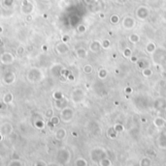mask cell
<instances>
[{
  "label": "cell",
  "mask_w": 166,
  "mask_h": 166,
  "mask_svg": "<svg viewBox=\"0 0 166 166\" xmlns=\"http://www.w3.org/2000/svg\"><path fill=\"white\" fill-rule=\"evenodd\" d=\"M2 33H3V28L0 26V34H2Z\"/></svg>",
  "instance_id": "60d3db41"
},
{
  "label": "cell",
  "mask_w": 166,
  "mask_h": 166,
  "mask_svg": "<svg viewBox=\"0 0 166 166\" xmlns=\"http://www.w3.org/2000/svg\"><path fill=\"white\" fill-rule=\"evenodd\" d=\"M83 71H84V72L85 73H90L91 72L93 71V69H92V67H91L90 65H85L84 68H83Z\"/></svg>",
  "instance_id": "4316f807"
},
{
  "label": "cell",
  "mask_w": 166,
  "mask_h": 166,
  "mask_svg": "<svg viewBox=\"0 0 166 166\" xmlns=\"http://www.w3.org/2000/svg\"><path fill=\"white\" fill-rule=\"evenodd\" d=\"M104 157H106V152L104 149L95 148L90 152V158L93 162H99Z\"/></svg>",
  "instance_id": "7a4b0ae2"
},
{
  "label": "cell",
  "mask_w": 166,
  "mask_h": 166,
  "mask_svg": "<svg viewBox=\"0 0 166 166\" xmlns=\"http://www.w3.org/2000/svg\"><path fill=\"white\" fill-rule=\"evenodd\" d=\"M67 104H68V101L66 99L64 98H62L60 100H55V107L58 108V109L61 110V109H63V108H65L67 106Z\"/></svg>",
  "instance_id": "7c38bea8"
},
{
  "label": "cell",
  "mask_w": 166,
  "mask_h": 166,
  "mask_svg": "<svg viewBox=\"0 0 166 166\" xmlns=\"http://www.w3.org/2000/svg\"><path fill=\"white\" fill-rule=\"evenodd\" d=\"M165 117H166V110H165Z\"/></svg>",
  "instance_id": "ee69618b"
},
{
  "label": "cell",
  "mask_w": 166,
  "mask_h": 166,
  "mask_svg": "<svg viewBox=\"0 0 166 166\" xmlns=\"http://www.w3.org/2000/svg\"><path fill=\"white\" fill-rule=\"evenodd\" d=\"M140 166H152V160L148 157H144L143 159H141Z\"/></svg>",
  "instance_id": "7402d4cb"
},
{
  "label": "cell",
  "mask_w": 166,
  "mask_h": 166,
  "mask_svg": "<svg viewBox=\"0 0 166 166\" xmlns=\"http://www.w3.org/2000/svg\"><path fill=\"white\" fill-rule=\"evenodd\" d=\"M98 76L103 79V78H105L107 76V71L104 70V69H100L99 72H98Z\"/></svg>",
  "instance_id": "484cf974"
},
{
  "label": "cell",
  "mask_w": 166,
  "mask_h": 166,
  "mask_svg": "<svg viewBox=\"0 0 166 166\" xmlns=\"http://www.w3.org/2000/svg\"><path fill=\"white\" fill-rule=\"evenodd\" d=\"M13 125L10 123H5L0 127V132L3 134V136H9L10 134L13 133Z\"/></svg>",
  "instance_id": "9c48e42d"
},
{
  "label": "cell",
  "mask_w": 166,
  "mask_h": 166,
  "mask_svg": "<svg viewBox=\"0 0 166 166\" xmlns=\"http://www.w3.org/2000/svg\"><path fill=\"white\" fill-rule=\"evenodd\" d=\"M157 145L161 149H166V132L163 131L159 134L157 139Z\"/></svg>",
  "instance_id": "30bf717a"
},
{
  "label": "cell",
  "mask_w": 166,
  "mask_h": 166,
  "mask_svg": "<svg viewBox=\"0 0 166 166\" xmlns=\"http://www.w3.org/2000/svg\"><path fill=\"white\" fill-rule=\"evenodd\" d=\"M165 124H166V121L161 117H157L153 120V125H156L157 128H163Z\"/></svg>",
  "instance_id": "9a60e30c"
},
{
  "label": "cell",
  "mask_w": 166,
  "mask_h": 166,
  "mask_svg": "<svg viewBox=\"0 0 166 166\" xmlns=\"http://www.w3.org/2000/svg\"><path fill=\"white\" fill-rule=\"evenodd\" d=\"M3 44V42H2V39L1 38H0V45H1Z\"/></svg>",
  "instance_id": "7bdbcfd3"
},
{
  "label": "cell",
  "mask_w": 166,
  "mask_h": 166,
  "mask_svg": "<svg viewBox=\"0 0 166 166\" xmlns=\"http://www.w3.org/2000/svg\"><path fill=\"white\" fill-rule=\"evenodd\" d=\"M123 55L125 58H130V57L132 56V51L130 50V48H125L123 51Z\"/></svg>",
  "instance_id": "f1b7e54d"
},
{
  "label": "cell",
  "mask_w": 166,
  "mask_h": 166,
  "mask_svg": "<svg viewBox=\"0 0 166 166\" xmlns=\"http://www.w3.org/2000/svg\"><path fill=\"white\" fill-rule=\"evenodd\" d=\"M8 166H25V163L21 161L20 159H12L9 162Z\"/></svg>",
  "instance_id": "ffe728a7"
},
{
  "label": "cell",
  "mask_w": 166,
  "mask_h": 166,
  "mask_svg": "<svg viewBox=\"0 0 166 166\" xmlns=\"http://www.w3.org/2000/svg\"><path fill=\"white\" fill-rule=\"evenodd\" d=\"M142 73H143V76H144L149 77V76H152L153 72H152L151 69H149V68H144V69L142 70Z\"/></svg>",
  "instance_id": "603a6c76"
},
{
  "label": "cell",
  "mask_w": 166,
  "mask_h": 166,
  "mask_svg": "<svg viewBox=\"0 0 166 166\" xmlns=\"http://www.w3.org/2000/svg\"><path fill=\"white\" fill-rule=\"evenodd\" d=\"M49 121H50V124H51V125H54V127H55V125H58L60 123L61 120H60V118H59V117L54 115V116L51 117V119H49Z\"/></svg>",
  "instance_id": "ac0fdd59"
},
{
  "label": "cell",
  "mask_w": 166,
  "mask_h": 166,
  "mask_svg": "<svg viewBox=\"0 0 166 166\" xmlns=\"http://www.w3.org/2000/svg\"><path fill=\"white\" fill-rule=\"evenodd\" d=\"M130 60L132 63H137L138 62V59H137V57H134V56H131L130 57Z\"/></svg>",
  "instance_id": "74e56055"
},
{
  "label": "cell",
  "mask_w": 166,
  "mask_h": 166,
  "mask_svg": "<svg viewBox=\"0 0 166 166\" xmlns=\"http://www.w3.org/2000/svg\"><path fill=\"white\" fill-rule=\"evenodd\" d=\"M70 152L66 150V149H60L58 152V160L62 163V164H66L70 161Z\"/></svg>",
  "instance_id": "5b68a950"
},
{
  "label": "cell",
  "mask_w": 166,
  "mask_h": 166,
  "mask_svg": "<svg viewBox=\"0 0 166 166\" xmlns=\"http://www.w3.org/2000/svg\"><path fill=\"white\" fill-rule=\"evenodd\" d=\"M16 78H17L16 73L14 72H12V71H8L7 72L4 73L2 80H3V83L4 84H6V85H12L16 81Z\"/></svg>",
  "instance_id": "8992f818"
},
{
  "label": "cell",
  "mask_w": 166,
  "mask_h": 166,
  "mask_svg": "<svg viewBox=\"0 0 166 166\" xmlns=\"http://www.w3.org/2000/svg\"><path fill=\"white\" fill-rule=\"evenodd\" d=\"M35 166H48V165L45 161H43V160H38V161L35 163Z\"/></svg>",
  "instance_id": "836d02e7"
},
{
  "label": "cell",
  "mask_w": 166,
  "mask_h": 166,
  "mask_svg": "<svg viewBox=\"0 0 166 166\" xmlns=\"http://www.w3.org/2000/svg\"><path fill=\"white\" fill-rule=\"evenodd\" d=\"M114 129H115L116 131H118V132H119V131H123V127L122 125H116L115 127H114Z\"/></svg>",
  "instance_id": "d6a6232c"
},
{
  "label": "cell",
  "mask_w": 166,
  "mask_h": 166,
  "mask_svg": "<svg viewBox=\"0 0 166 166\" xmlns=\"http://www.w3.org/2000/svg\"><path fill=\"white\" fill-rule=\"evenodd\" d=\"M69 40H70V38H69V36H67V35L62 37V42H63V43H67Z\"/></svg>",
  "instance_id": "d590c367"
},
{
  "label": "cell",
  "mask_w": 166,
  "mask_h": 166,
  "mask_svg": "<svg viewBox=\"0 0 166 166\" xmlns=\"http://www.w3.org/2000/svg\"><path fill=\"white\" fill-rule=\"evenodd\" d=\"M76 54H77V56L79 57V58L85 59V58H87V57H88V51L85 50L84 48H79L76 50Z\"/></svg>",
  "instance_id": "5bb4252c"
},
{
  "label": "cell",
  "mask_w": 166,
  "mask_h": 166,
  "mask_svg": "<svg viewBox=\"0 0 166 166\" xmlns=\"http://www.w3.org/2000/svg\"><path fill=\"white\" fill-rule=\"evenodd\" d=\"M3 137H4V136H3V134H2L1 132H0V142H1V141L3 140Z\"/></svg>",
  "instance_id": "ab89813d"
},
{
  "label": "cell",
  "mask_w": 166,
  "mask_h": 166,
  "mask_svg": "<svg viewBox=\"0 0 166 166\" xmlns=\"http://www.w3.org/2000/svg\"><path fill=\"white\" fill-rule=\"evenodd\" d=\"M63 98V95H62V93L61 92H55V94H54V99L55 100H60V99H62Z\"/></svg>",
  "instance_id": "1f68e13d"
},
{
  "label": "cell",
  "mask_w": 166,
  "mask_h": 166,
  "mask_svg": "<svg viewBox=\"0 0 166 166\" xmlns=\"http://www.w3.org/2000/svg\"><path fill=\"white\" fill-rule=\"evenodd\" d=\"M99 164H100V166H111L112 165V161L106 157H104L103 159L100 160Z\"/></svg>",
  "instance_id": "44dd1931"
},
{
  "label": "cell",
  "mask_w": 166,
  "mask_h": 166,
  "mask_svg": "<svg viewBox=\"0 0 166 166\" xmlns=\"http://www.w3.org/2000/svg\"><path fill=\"white\" fill-rule=\"evenodd\" d=\"M14 101V95L12 93H6L4 96H3V99H2V101L4 102V104H6L7 105L12 104Z\"/></svg>",
  "instance_id": "4fadbf2b"
},
{
  "label": "cell",
  "mask_w": 166,
  "mask_h": 166,
  "mask_svg": "<svg viewBox=\"0 0 166 166\" xmlns=\"http://www.w3.org/2000/svg\"><path fill=\"white\" fill-rule=\"evenodd\" d=\"M129 40H130L131 43L135 44V43H138L140 41V38H139L138 35H136V34H132V35L129 37Z\"/></svg>",
  "instance_id": "cb8c5ba5"
},
{
  "label": "cell",
  "mask_w": 166,
  "mask_h": 166,
  "mask_svg": "<svg viewBox=\"0 0 166 166\" xmlns=\"http://www.w3.org/2000/svg\"><path fill=\"white\" fill-rule=\"evenodd\" d=\"M73 117H74V111L72 108L66 106L63 109H61L60 111V120L62 122L64 123H69L73 120Z\"/></svg>",
  "instance_id": "3957f363"
},
{
  "label": "cell",
  "mask_w": 166,
  "mask_h": 166,
  "mask_svg": "<svg viewBox=\"0 0 166 166\" xmlns=\"http://www.w3.org/2000/svg\"><path fill=\"white\" fill-rule=\"evenodd\" d=\"M154 49H156V45H154V44L150 43L147 45V50L149 52H153V51H154Z\"/></svg>",
  "instance_id": "4dcf8cb0"
},
{
  "label": "cell",
  "mask_w": 166,
  "mask_h": 166,
  "mask_svg": "<svg viewBox=\"0 0 166 166\" xmlns=\"http://www.w3.org/2000/svg\"><path fill=\"white\" fill-rule=\"evenodd\" d=\"M43 78V72L38 68H32L27 72V79L32 83L40 82Z\"/></svg>",
  "instance_id": "6da1fadb"
},
{
  "label": "cell",
  "mask_w": 166,
  "mask_h": 166,
  "mask_svg": "<svg viewBox=\"0 0 166 166\" xmlns=\"http://www.w3.org/2000/svg\"><path fill=\"white\" fill-rule=\"evenodd\" d=\"M100 47H101L100 43L97 42V41H94V42H92V43L90 44L89 49H90V51H92V52H96V51H99Z\"/></svg>",
  "instance_id": "2e32d148"
},
{
  "label": "cell",
  "mask_w": 166,
  "mask_h": 166,
  "mask_svg": "<svg viewBox=\"0 0 166 166\" xmlns=\"http://www.w3.org/2000/svg\"><path fill=\"white\" fill-rule=\"evenodd\" d=\"M6 107H7V104H4L3 101L1 102V104H0V110H4Z\"/></svg>",
  "instance_id": "8d00e7d4"
},
{
  "label": "cell",
  "mask_w": 166,
  "mask_h": 166,
  "mask_svg": "<svg viewBox=\"0 0 166 166\" xmlns=\"http://www.w3.org/2000/svg\"><path fill=\"white\" fill-rule=\"evenodd\" d=\"M71 98L75 104H79L84 99V92L81 89H75L71 94Z\"/></svg>",
  "instance_id": "52a82bcc"
},
{
  "label": "cell",
  "mask_w": 166,
  "mask_h": 166,
  "mask_svg": "<svg viewBox=\"0 0 166 166\" xmlns=\"http://www.w3.org/2000/svg\"><path fill=\"white\" fill-rule=\"evenodd\" d=\"M55 50H56V52H58V54L64 55V54H67L68 52H69L70 49H69V47L67 45V43L60 42V43H58V44H56Z\"/></svg>",
  "instance_id": "ba28073f"
},
{
  "label": "cell",
  "mask_w": 166,
  "mask_h": 166,
  "mask_svg": "<svg viewBox=\"0 0 166 166\" xmlns=\"http://www.w3.org/2000/svg\"><path fill=\"white\" fill-rule=\"evenodd\" d=\"M55 139H56V140H58V141L63 140V139L65 138V137H66V130H65V129H63V128H59L58 130L55 131Z\"/></svg>",
  "instance_id": "8fae6325"
},
{
  "label": "cell",
  "mask_w": 166,
  "mask_h": 166,
  "mask_svg": "<svg viewBox=\"0 0 166 166\" xmlns=\"http://www.w3.org/2000/svg\"><path fill=\"white\" fill-rule=\"evenodd\" d=\"M16 60V56L12 53L10 52V51H5V52L0 54V63H1L2 65H11L13 64Z\"/></svg>",
  "instance_id": "277c9868"
},
{
  "label": "cell",
  "mask_w": 166,
  "mask_h": 166,
  "mask_svg": "<svg viewBox=\"0 0 166 166\" xmlns=\"http://www.w3.org/2000/svg\"><path fill=\"white\" fill-rule=\"evenodd\" d=\"M131 91H132V90H131V88H126V89H125V93H127V94H130L131 93Z\"/></svg>",
  "instance_id": "f35d334b"
},
{
  "label": "cell",
  "mask_w": 166,
  "mask_h": 166,
  "mask_svg": "<svg viewBox=\"0 0 166 166\" xmlns=\"http://www.w3.org/2000/svg\"><path fill=\"white\" fill-rule=\"evenodd\" d=\"M75 166H88V161L83 157H79L75 160Z\"/></svg>",
  "instance_id": "d6986e66"
},
{
  "label": "cell",
  "mask_w": 166,
  "mask_h": 166,
  "mask_svg": "<svg viewBox=\"0 0 166 166\" xmlns=\"http://www.w3.org/2000/svg\"><path fill=\"white\" fill-rule=\"evenodd\" d=\"M34 125H35V128H37L38 129H43L45 128V122H44V120H42L41 118L36 119L35 121H34Z\"/></svg>",
  "instance_id": "e0dca14e"
},
{
  "label": "cell",
  "mask_w": 166,
  "mask_h": 166,
  "mask_svg": "<svg viewBox=\"0 0 166 166\" xmlns=\"http://www.w3.org/2000/svg\"><path fill=\"white\" fill-rule=\"evenodd\" d=\"M25 49L22 45H20V47L17 48V53H18L20 56H22L25 54Z\"/></svg>",
  "instance_id": "83f0119b"
},
{
  "label": "cell",
  "mask_w": 166,
  "mask_h": 166,
  "mask_svg": "<svg viewBox=\"0 0 166 166\" xmlns=\"http://www.w3.org/2000/svg\"><path fill=\"white\" fill-rule=\"evenodd\" d=\"M54 115H55L54 110L51 109V108H49V109H47V110H46V112H45V116H46V118H48V119H51Z\"/></svg>",
  "instance_id": "d4e9b609"
},
{
  "label": "cell",
  "mask_w": 166,
  "mask_h": 166,
  "mask_svg": "<svg viewBox=\"0 0 166 166\" xmlns=\"http://www.w3.org/2000/svg\"><path fill=\"white\" fill-rule=\"evenodd\" d=\"M102 47L104 48H109V47H110V42L107 41V40H105V41L102 43Z\"/></svg>",
  "instance_id": "e575fe53"
},
{
  "label": "cell",
  "mask_w": 166,
  "mask_h": 166,
  "mask_svg": "<svg viewBox=\"0 0 166 166\" xmlns=\"http://www.w3.org/2000/svg\"><path fill=\"white\" fill-rule=\"evenodd\" d=\"M117 133H118V131H116L115 129H109V136L112 137V138H116L117 137Z\"/></svg>",
  "instance_id": "f546056e"
},
{
  "label": "cell",
  "mask_w": 166,
  "mask_h": 166,
  "mask_svg": "<svg viewBox=\"0 0 166 166\" xmlns=\"http://www.w3.org/2000/svg\"><path fill=\"white\" fill-rule=\"evenodd\" d=\"M48 166H58V164H50V165H48Z\"/></svg>",
  "instance_id": "b9f144b4"
}]
</instances>
